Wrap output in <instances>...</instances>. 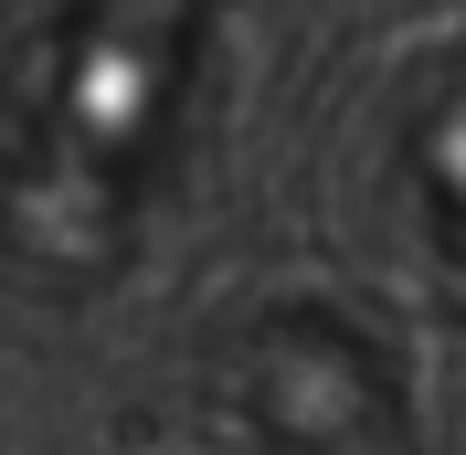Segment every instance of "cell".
I'll return each instance as SVG.
<instances>
[{
	"label": "cell",
	"mask_w": 466,
	"mask_h": 455,
	"mask_svg": "<svg viewBox=\"0 0 466 455\" xmlns=\"http://www.w3.org/2000/svg\"><path fill=\"white\" fill-rule=\"evenodd\" d=\"M191 0H96L75 22V64H64V127L54 159L75 191H106V170L148 138V96H159V54L180 43Z\"/></svg>",
	"instance_id": "obj_1"
}]
</instances>
